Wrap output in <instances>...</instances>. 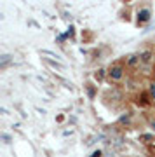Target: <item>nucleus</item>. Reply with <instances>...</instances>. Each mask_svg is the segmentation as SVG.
I'll return each mask as SVG.
<instances>
[{"instance_id":"1","label":"nucleus","mask_w":155,"mask_h":157,"mask_svg":"<svg viewBox=\"0 0 155 157\" xmlns=\"http://www.w3.org/2000/svg\"><path fill=\"white\" fill-rule=\"evenodd\" d=\"M124 72H126V68H124V63L122 61H117L113 63L110 68H108V78L110 80H113V82H119V80H122V77H124Z\"/></svg>"},{"instance_id":"2","label":"nucleus","mask_w":155,"mask_h":157,"mask_svg":"<svg viewBox=\"0 0 155 157\" xmlns=\"http://www.w3.org/2000/svg\"><path fill=\"white\" fill-rule=\"evenodd\" d=\"M139 58H141V67H145L146 70H150L152 65H153V51L146 47V49H143L141 52H139Z\"/></svg>"},{"instance_id":"3","label":"nucleus","mask_w":155,"mask_h":157,"mask_svg":"<svg viewBox=\"0 0 155 157\" xmlns=\"http://www.w3.org/2000/svg\"><path fill=\"white\" fill-rule=\"evenodd\" d=\"M126 65L129 68H139L141 67V58H139V54H131V56H127L126 58Z\"/></svg>"},{"instance_id":"4","label":"nucleus","mask_w":155,"mask_h":157,"mask_svg":"<svg viewBox=\"0 0 155 157\" xmlns=\"http://www.w3.org/2000/svg\"><path fill=\"white\" fill-rule=\"evenodd\" d=\"M148 21H150V11L148 9H141L138 12V23L143 25V23H148Z\"/></svg>"},{"instance_id":"5","label":"nucleus","mask_w":155,"mask_h":157,"mask_svg":"<svg viewBox=\"0 0 155 157\" xmlns=\"http://www.w3.org/2000/svg\"><path fill=\"white\" fill-rule=\"evenodd\" d=\"M150 96H152V100L155 101V80L150 84Z\"/></svg>"},{"instance_id":"6","label":"nucleus","mask_w":155,"mask_h":157,"mask_svg":"<svg viewBox=\"0 0 155 157\" xmlns=\"http://www.w3.org/2000/svg\"><path fill=\"white\" fill-rule=\"evenodd\" d=\"M9 59H11V56H4V58H2V68L6 67L7 63H9Z\"/></svg>"},{"instance_id":"7","label":"nucleus","mask_w":155,"mask_h":157,"mask_svg":"<svg viewBox=\"0 0 155 157\" xmlns=\"http://www.w3.org/2000/svg\"><path fill=\"white\" fill-rule=\"evenodd\" d=\"M100 155H101L100 152H94V154H93V157H100Z\"/></svg>"}]
</instances>
